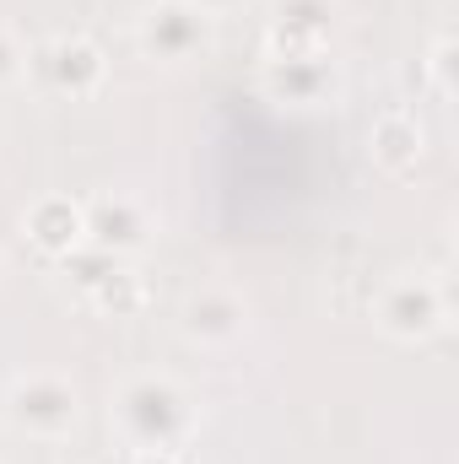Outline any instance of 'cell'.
Wrapping results in <instances>:
<instances>
[{
	"instance_id": "1",
	"label": "cell",
	"mask_w": 459,
	"mask_h": 464,
	"mask_svg": "<svg viewBox=\"0 0 459 464\" xmlns=\"http://www.w3.org/2000/svg\"><path fill=\"white\" fill-rule=\"evenodd\" d=\"M109 421L130 443V454H184L195 438V400L179 378L168 372H135L124 378L109 400Z\"/></svg>"
},
{
	"instance_id": "2",
	"label": "cell",
	"mask_w": 459,
	"mask_h": 464,
	"mask_svg": "<svg viewBox=\"0 0 459 464\" xmlns=\"http://www.w3.org/2000/svg\"><path fill=\"white\" fill-rule=\"evenodd\" d=\"M454 314V286L449 270H395L389 281L373 286L367 319L378 324V335L400 341V346H422L438 330H449Z\"/></svg>"
},
{
	"instance_id": "3",
	"label": "cell",
	"mask_w": 459,
	"mask_h": 464,
	"mask_svg": "<svg viewBox=\"0 0 459 464\" xmlns=\"http://www.w3.org/2000/svg\"><path fill=\"white\" fill-rule=\"evenodd\" d=\"M135 49H141V60H151L162 71L195 65L217 49V16H206L190 0H151L135 16Z\"/></svg>"
},
{
	"instance_id": "4",
	"label": "cell",
	"mask_w": 459,
	"mask_h": 464,
	"mask_svg": "<svg viewBox=\"0 0 459 464\" xmlns=\"http://www.w3.org/2000/svg\"><path fill=\"white\" fill-rule=\"evenodd\" d=\"M5 421L22 432V438H38V443H65L82 421V394L71 378L60 372H22L11 378L5 389Z\"/></svg>"
},
{
	"instance_id": "5",
	"label": "cell",
	"mask_w": 459,
	"mask_h": 464,
	"mask_svg": "<svg viewBox=\"0 0 459 464\" xmlns=\"http://www.w3.org/2000/svg\"><path fill=\"white\" fill-rule=\"evenodd\" d=\"M27 71H33V82L44 92L71 98V103H87L109 82V54L87 33H54V38H44V44L27 49Z\"/></svg>"
},
{
	"instance_id": "6",
	"label": "cell",
	"mask_w": 459,
	"mask_h": 464,
	"mask_svg": "<svg viewBox=\"0 0 459 464\" xmlns=\"http://www.w3.org/2000/svg\"><path fill=\"white\" fill-rule=\"evenodd\" d=\"M341 27V0H270L265 60H319Z\"/></svg>"
},
{
	"instance_id": "7",
	"label": "cell",
	"mask_w": 459,
	"mask_h": 464,
	"mask_svg": "<svg viewBox=\"0 0 459 464\" xmlns=\"http://www.w3.org/2000/svg\"><path fill=\"white\" fill-rule=\"evenodd\" d=\"M259 92L265 103L281 109H336L346 92L341 60L319 54V60H265L259 65Z\"/></svg>"
},
{
	"instance_id": "8",
	"label": "cell",
	"mask_w": 459,
	"mask_h": 464,
	"mask_svg": "<svg viewBox=\"0 0 459 464\" xmlns=\"http://www.w3.org/2000/svg\"><path fill=\"white\" fill-rule=\"evenodd\" d=\"M82 222H87V243L114 254V259H135L151 237H157V217L124 195V189H98L82 200Z\"/></svg>"
},
{
	"instance_id": "9",
	"label": "cell",
	"mask_w": 459,
	"mask_h": 464,
	"mask_svg": "<svg viewBox=\"0 0 459 464\" xmlns=\"http://www.w3.org/2000/svg\"><path fill=\"white\" fill-rule=\"evenodd\" d=\"M179 335L200 351L238 346V341L249 335V303H243L232 286H222V281H206V286H195V292L184 297V308H179Z\"/></svg>"
},
{
	"instance_id": "10",
	"label": "cell",
	"mask_w": 459,
	"mask_h": 464,
	"mask_svg": "<svg viewBox=\"0 0 459 464\" xmlns=\"http://www.w3.org/2000/svg\"><path fill=\"white\" fill-rule=\"evenodd\" d=\"M367 157L378 173L389 179H411L427 157V124L416 119V109H384L367 130Z\"/></svg>"
},
{
	"instance_id": "11",
	"label": "cell",
	"mask_w": 459,
	"mask_h": 464,
	"mask_svg": "<svg viewBox=\"0 0 459 464\" xmlns=\"http://www.w3.org/2000/svg\"><path fill=\"white\" fill-rule=\"evenodd\" d=\"M22 232H27V243H33L49 265H60L65 254H76V248L87 243L82 200H71V195H38V200L22 211Z\"/></svg>"
},
{
	"instance_id": "12",
	"label": "cell",
	"mask_w": 459,
	"mask_h": 464,
	"mask_svg": "<svg viewBox=\"0 0 459 464\" xmlns=\"http://www.w3.org/2000/svg\"><path fill=\"white\" fill-rule=\"evenodd\" d=\"M87 303H93L98 314H109V319H130V314H141V308L151 303V286H146L141 270L119 265V270H109V276L87 292Z\"/></svg>"
},
{
	"instance_id": "13",
	"label": "cell",
	"mask_w": 459,
	"mask_h": 464,
	"mask_svg": "<svg viewBox=\"0 0 459 464\" xmlns=\"http://www.w3.org/2000/svg\"><path fill=\"white\" fill-rule=\"evenodd\" d=\"M22 71H27V49H22V38L11 27H0V87H11Z\"/></svg>"
},
{
	"instance_id": "14",
	"label": "cell",
	"mask_w": 459,
	"mask_h": 464,
	"mask_svg": "<svg viewBox=\"0 0 459 464\" xmlns=\"http://www.w3.org/2000/svg\"><path fill=\"white\" fill-rule=\"evenodd\" d=\"M190 5H200L206 16H217V22H222L228 11H238V5H249V0H190Z\"/></svg>"
},
{
	"instance_id": "15",
	"label": "cell",
	"mask_w": 459,
	"mask_h": 464,
	"mask_svg": "<svg viewBox=\"0 0 459 464\" xmlns=\"http://www.w3.org/2000/svg\"><path fill=\"white\" fill-rule=\"evenodd\" d=\"M135 464H184V454H135Z\"/></svg>"
}]
</instances>
